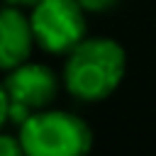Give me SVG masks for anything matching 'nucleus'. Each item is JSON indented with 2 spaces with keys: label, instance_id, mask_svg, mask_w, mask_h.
<instances>
[{
  "label": "nucleus",
  "instance_id": "nucleus-6",
  "mask_svg": "<svg viewBox=\"0 0 156 156\" xmlns=\"http://www.w3.org/2000/svg\"><path fill=\"white\" fill-rule=\"evenodd\" d=\"M20 154H24L20 134L12 136V134H2L0 132V156H20Z\"/></svg>",
  "mask_w": 156,
  "mask_h": 156
},
{
  "label": "nucleus",
  "instance_id": "nucleus-5",
  "mask_svg": "<svg viewBox=\"0 0 156 156\" xmlns=\"http://www.w3.org/2000/svg\"><path fill=\"white\" fill-rule=\"evenodd\" d=\"M34 44L32 24L20 7H0V71H12L29 61Z\"/></svg>",
  "mask_w": 156,
  "mask_h": 156
},
{
  "label": "nucleus",
  "instance_id": "nucleus-2",
  "mask_svg": "<svg viewBox=\"0 0 156 156\" xmlns=\"http://www.w3.org/2000/svg\"><path fill=\"white\" fill-rule=\"evenodd\" d=\"M20 141L29 156H78L93 144L90 127L63 110H37L20 124Z\"/></svg>",
  "mask_w": 156,
  "mask_h": 156
},
{
  "label": "nucleus",
  "instance_id": "nucleus-7",
  "mask_svg": "<svg viewBox=\"0 0 156 156\" xmlns=\"http://www.w3.org/2000/svg\"><path fill=\"white\" fill-rule=\"evenodd\" d=\"M85 12H105L117 5V0H76Z\"/></svg>",
  "mask_w": 156,
  "mask_h": 156
},
{
  "label": "nucleus",
  "instance_id": "nucleus-8",
  "mask_svg": "<svg viewBox=\"0 0 156 156\" xmlns=\"http://www.w3.org/2000/svg\"><path fill=\"white\" fill-rule=\"evenodd\" d=\"M7 119H10V98H7L5 85L0 83V132H2V127H5Z\"/></svg>",
  "mask_w": 156,
  "mask_h": 156
},
{
  "label": "nucleus",
  "instance_id": "nucleus-1",
  "mask_svg": "<svg viewBox=\"0 0 156 156\" xmlns=\"http://www.w3.org/2000/svg\"><path fill=\"white\" fill-rule=\"evenodd\" d=\"M127 71L124 49L107 37H85L71 51L63 66V83L76 100L100 102L110 98Z\"/></svg>",
  "mask_w": 156,
  "mask_h": 156
},
{
  "label": "nucleus",
  "instance_id": "nucleus-4",
  "mask_svg": "<svg viewBox=\"0 0 156 156\" xmlns=\"http://www.w3.org/2000/svg\"><path fill=\"white\" fill-rule=\"evenodd\" d=\"M5 90L10 98V119L22 124L32 112L44 110L58 93V80L44 63H20L5 78Z\"/></svg>",
  "mask_w": 156,
  "mask_h": 156
},
{
  "label": "nucleus",
  "instance_id": "nucleus-3",
  "mask_svg": "<svg viewBox=\"0 0 156 156\" xmlns=\"http://www.w3.org/2000/svg\"><path fill=\"white\" fill-rule=\"evenodd\" d=\"M29 24L34 41L49 54H68L80 39H85V10L76 0L34 2Z\"/></svg>",
  "mask_w": 156,
  "mask_h": 156
},
{
  "label": "nucleus",
  "instance_id": "nucleus-9",
  "mask_svg": "<svg viewBox=\"0 0 156 156\" xmlns=\"http://www.w3.org/2000/svg\"><path fill=\"white\" fill-rule=\"evenodd\" d=\"M5 5H12V7H32L34 2H39V0H2Z\"/></svg>",
  "mask_w": 156,
  "mask_h": 156
}]
</instances>
